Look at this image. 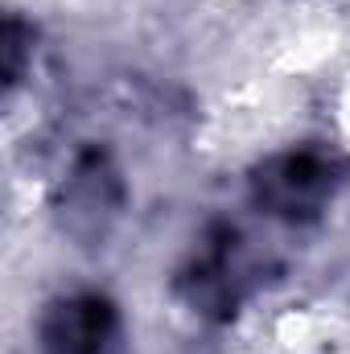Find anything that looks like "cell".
Here are the masks:
<instances>
[{"mask_svg":"<svg viewBox=\"0 0 350 354\" xmlns=\"http://www.w3.org/2000/svg\"><path fill=\"white\" fill-rule=\"evenodd\" d=\"M330 194V169L313 153L272 157L256 174V202L280 218H313Z\"/></svg>","mask_w":350,"mask_h":354,"instance_id":"1","label":"cell"},{"mask_svg":"<svg viewBox=\"0 0 350 354\" xmlns=\"http://www.w3.org/2000/svg\"><path fill=\"white\" fill-rule=\"evenodd\" d=\"M116 330V313L103 297H66L50 305L42 322V342L50 354H103L107 338Z\"/></svg>","mask_w":350,"mask_h":354,"instance_id":"2","label":"cell"}]
</instances>
